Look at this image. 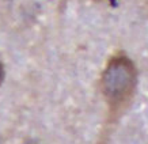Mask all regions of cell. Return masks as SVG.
Here are the masks:
<instances>
[{
  "instance_id": "6da1fadb",
  "label": "cell",
  "mask_w": 148,
  "mask_h": 144,
  "mask_svg": "<svg viewBox=\"0 0 148 144\" xmlns=\"http://www.w3.org/2000/svg\"><path fill=\"white\" fill-rule=\"evenodd\" d=\"M137 69L124 53H117L108 61L101 76V91L112 120L125 112L135 97Z\"/></svg>"
},
{
  "instance_id": "7a4b0ae2",
  "label": "cell",
  "mask_w": 148,
  "mask_h": 144,
  "mask_svg": "<svg viewBox=\"0 0 148 144\" xmlns=\"http://www.w3.org/2000/svg\"><path fill=\"white\" fill-rule=\"evenodd\" d=\"M4 75H5L4 65H3V63L0 61V84H1V83H3V80H4Z\"/></svg>"
}]
</instances>
